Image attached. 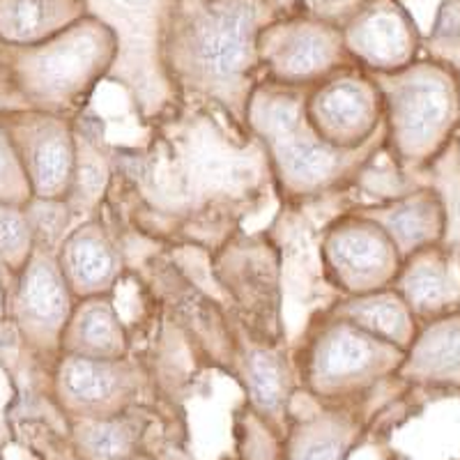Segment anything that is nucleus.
Wrapping results in <instances>:
<instances>
[{"label": "nucleus", "mask_w": 460, "mask_h": 460, "mask_svg": "<svg viewBox=\"0 0 460 460\" xmlns=\"http://www.w3.org/2000/svg\"><path fill=\"white\" fill-rule=\"evenodd\" d=\"M281 14L277 0H172L162 47L172 93L215 102L244 122L261 84L258 35Z\"/></svg>", "instance_id": "nucleus-1"}, {"label": "nucleus", "mask_w": 460, "mask_h": 460, "mask_svg": "<svg viewBox=\"0 0 460 460\" xmlns=\"http://www.w3.org/2000/svg\"><path fill=\"white\" fill-rule=\"evenodd\" d=\"M306 90L261 81L246 106V127L262 143L279 189L288 199H315L345 187L385 150V137L359 150H341L311 129Z\"/></svg>", "instance_id": "nucleus-2"}, {"label": "nucleus", "mask_w": 460, "mask_h": 460, "mask_svg": "<svg viewBox=\"0 0 460 460\" xmlns=\"http://www.w3.org/2000/svg\"><path fill=\"white\" fill-rule=\"evenodd\" d=\"M385 102V147L412 178L458 137L460 79L438 58H419L392 74H373Z\"/></svg>", "instance_id": "nucleus-3"}, {"label": "nucleus", "mask_w": 460, "mask_h": 460, "mask_svg": "<svg viewBox=\"0 0 460 460\" xmlns=\"http://www.w3.org/2000/svg\"><path fill=\"white\" fill-rule=\"evenodd\" d=\"M118 63V40L100 19L85 14L63 32L35 44L23 58L22 81L40 104L81 109Z\"/></svg>", "instance_id": "nucleus-4"}, {"label": "nucleus", "mask_w": 460, "mask_h": 460, "mask_svg": "<svg viewBox=\"0 0 460 460\" xmlns=\"http://www.w3.org/2000/svg\"><path fill=\"white\" fill-rule=\"evenodd\" d=\"M405 352L359 330L348 320L323 314L309 327L299 348L302 380L324 396L367 389L377 380L398 376Z\"/></svg>", "instance_id": "nucleus-5"}, {"label": "nucleus", "mask_w": 460, "mask_h": 460, "mask_svg": "<svg viewBox=\"0 0 460 460\" xmlns=\"http://www.w3.org/2000/svg\"><path fill=\"white\" fill-rule=\"evenodd\" d=\"M118 40V63L109 79L120 81L146 109L159 111L175 97L164 69V28L172 0H85Z\"/></svg>", "instance_id": "nucleus-6"}, {"label": "nucleus", "mask_w": 460, "mask_h": 460, "mask_svg": "<svg viewBox=\"0 0 460 460\" xmlns=\"http://www.w3.org/2000/svg\"><path fill=\"white\" fill-rule=\"evenodd\" d=\"M261 81L309 90L350 67L343 28L309 12H283L258 35Z\"/></svg>", "instance_id": "nucleus-7"}, {"label": "nucleus", "mask_w": 460, "mask_h": 460, "mask_svg": "<svg viewBox=\"0 0 460 460\" xmlns=\"http://www.w3.org/2000/svg\"><path fill=\"white\" fill-rule=\"evenodd\" d=\"M304 113L311 129L330 146L359 150L385 137V102L373 74L357 65L306 90Z\"/></svg>", "instance_id": "nucleus-8"}, {"label": "nucleus", "mask_w": 460, "mask_h": 460, "mask_svg": "<svg viewBox=\"0 0 460 460\" xmlns=\"http://www.w3.org/2000/svg\"><path fill=\"white\" fill-rule=\"evenodd\" d=\"M324 274L341 295H364L392 288L402 256L387 233L359 209L324 228L320 244Z\"/></svg>", "instance_id": "nucleus-9"}, {"label": "nucleus", "mask_w": 460, "mask_h": 460, "mask_svg": "<svg viewBox=\"0 0 460 460\" xmlns=\"http://www.w3.org/2000/svg\"><path fill=\"white\" fill-rule=\"evenodd\" d=\"M341 28L352 63L368 74L408 67L424 47L417 22L401 0H368Z\"/></svg>", "instance_id": "nucleus-10"}, {"label": "nucleus", "mask_w": 460, "mask_h": 460, "mask_svg": "<svg viewBox=\"0 0 460 460\" xmlns=\"http://www.w3.org/2000/svg\"><path fill=\"white\" fill-rule=\"evenodd\" d=\"M12 131L10 143L22 162L26 182L35 199L65 200L76 182V141L65 118L31 115Z\"/></svg>", "instance_id": "nucleus-11"}, {"label": "nucleus", "mask_w": 460, "mask_h": 460, "mask_svg": "<svg viewBox=\"0 0 460 460\" xmlns=\"http://www.w3.org/2000/svg\"><path fill=\"white\" fill-rule=\"evenodd\" d=\"M74 304L76 297L65 281L58 256H51L44 246H35L31 261L19 272L16 314L22 330L35 343L60 348Z\"/></svg>", "instance_id": "nucleus-12"}, {"label": "nucleus", "mask_w": 460, "mask_h": 460, "mask_svg": "<svg viewBox=\"0 0 460 460\" xmlns=\"http://www.w3.org/2000/svg\"><path fill=\"white\" fill-rule=\"evenodd\" d=\"M419 323L460 311V261L442 244L426 246L402 261L394 286Z\"/></svg>", "instance_id": "nucleus-13"}, {"label": "nucleus", "mask_w": 460, "mask_h": 460, "mask_svg": "<svg viewBox=\"0 0 460 460\" xmlns=\"http://www.w3.org/2000/svg\"><path fill=\"white\" fill-rule=\"evenodd\" d=\"M359 212L387 233L402 261L426 246L442 244L445 237L442 205L433 189L424 184H414L382 203L361 208Z\"/></svg>", "instance_id": "nucleus-14"}, {"label": "nucleus", "mask_w": 460, "mask_h": 460, "mask_svg": "<svg viewBox=\"0 0 460 460\" xmlns=\"http://www.w3.org/2000/svg\"><path fill=\"white\" fill-rule=\"evenodd\" d=\"M58 265L76 299L111 295L122 272L120 253L113 240L94 221L72 230L65 237L58 253Z\"/></svg>", "instance_id": "nucleus-15"}, {"label": "nucleus", "mask_w": 460, "mask_h": 460, "mask_svg": "<svg viewBox=\"0 0 460 460\" xmlns=\"http://www.w3.org/2000/svg\"><path fill=\"white\" fill-rule=\"evenodd\" d=\"M396 377L460 389V311L419 324Z\"/></svg>", "instance_id": "nucleus-16"}, {"label": "nucleus", "mask_w": 460, "mask_h": 460, "mask_svg": "<svg viewBox=\"0 0 460 460\" xmlns=\"http://www.w3.org/2000/svg\"><path fill=\"white\" fill-rule=\"evenodd\" d=\"M58 380L60 389L74 402L85 408H106L122 398H129L138 385V368L125 359H94V357L69 355L60 357Z\"/></svg>", "instance_id": "nucleus-17"}, {"label": "nucleus", "mask_w": 460, "mask_h": 460, "mask_svg": "<svg viewBox=\"0 0 460 460\" xmlns=\"http://www.w3.org/2000/svg\"><path fill=\"white\" fill-rule=\"evenodd\" d=\"M324 314L348 320L359 330L396 345L402 352L412 345L419 324H421L417 315L410 311L405 299L396 293V288H385V290L364 295H343Z\"/></svg>", "instance_id": "nucleus-18"}, {"label": "nucleus", "mask_w": 460, "mask_h": 460, "mask_svg": "<svg viewBox=\"0 0 460 460\" xmlns=\"http://www.w3.org/2000/svg\"><path fill=\"white\" fill-rule=\"evenodd\" d=\"M60 348L69 355L94 359L129 357V336L111 295L76 299Z\"/></svg>", "instance_id": "nucleus-19"}, {"label": "nucleus", "mask_w": 460, "mask_h": 460, "mask_svg": "<svg viewBox=\"0 0 460 460\" xmlns=\"http://www.w3.org/2000/svg\"><path fill=\"white\" fill-rule=\"evenodd\" d=\"M85 14V0H0V35L32 47L47 42Z\"/></svg>", "instance_id": "nucleus-20"}, {"label": "nucleus", "mask_w": 460, "mask_h": 460, "mask_svg": "<svg viewBox=\"0 0 460 460\" xmlns=\"http://www.w3.org/2000/svg\"><path fill=\"white\" fill-rule=\"evenodd\" d=\"M417 184L430 187L438 194L445 212V237L442 249L460 261V137L451 138L449 146L417 175Z\"/></svg>", "instance_id": "nucleus-21"}, {"label": "nucleus", "mask_w": 460, "mask_h": 460, "mask_svg": "<svg viewBox=\"0 0 460 460\" xmlns=\"http://www.w3.org/2000/svg\"><path fill=\"white\" fill-rule=\"evenodd\" d=\"M286 357L274 348L253 350L246 359V385L252 401L262 412H277L281 410L288 394V368Z\"/></svg>", "instance_id": "nucleus-22"}, {"label": "nucleus", "mask_w": 460, "mask_h": 460, "mask_svg": "<svg viewBox=\"0 0 460 460\" xmlns=\"http://www.w3.org/2000/svg\"><path fill=\"white\" fill-rule=\"evenodd\" d=\"M35 246L31 217L14 203L0 200V261L22 272Z\"/></svg>", "instance_id": "nucleus-23"}, {"label": "nucleus", "mask_w": 460, "mask_h": 460, "mask_svg": "<svg viewBox=\"0 0 460 460\" xmlns=\"http://www.w3.org/2000/svg\"><path fill=\"white\" fill-rule=\"evenodd\" d=\"M429 53L430 58H438L454 67L460 79V0H447L445 5L439 7Z\"/></svg>", "instance_id": "nucleus-24"}, {"label": "nucleus", "mask_w": 460, "mask_h": 460, "mask_svg": "<svg viewBox=\"0 0 460 460\" xmlns=\"http://www.w3.org/2000/svg\"><path fill=\"white\" fill-rule=\"evenodd\" d=\"M88 447L104 460H118L131 451V430L120 421H100L88 430Z\"/></svg>", "instance_id": "nucleus-25"}, {"label": "nucleus", "mask_w": 460, "mask_h": 460, "mask_svg": "<svg viewBox=\"0 0 460 460\" xmlns=\"http://www.w3.org/2000/svg\"><path fill=\"white\" fill-rule=\"evenodd\" d=\"M364 3L368 0H302V12H309V14L343 26Z\"/></svg>", "instance_id": "nucleus-26"}, {"label": "nucleus", "mask_w": 460, "mask_h": 460, "mask_svg": "<svg viewBox=\"0 0 460 460\" xmlns=\"http://www.w3.org/2000/svg\"><path fill=\"white\" fill-rule=\"evenodd\" d=\"M16 175H26V172H23L10 138L0 137V187H7Z\"/></svg>", "instance_id": "nucleus-27"}, {"label": "nucleus", "mask_w": 460, "mask_h": 460, "mask_svg": "<svg viewBox=\"0 0 460 460\" xmlns=\"http://www.w3.org/2000/svg\"><path fill=\"white\" fill-rule=\"evenodd\" d=\"M341 456H343V445H341L339 439L324 438L306 447V451H304L299 460H341Z\"/></svg>", "instance_id": "nucleus-28"}]
</instances>
